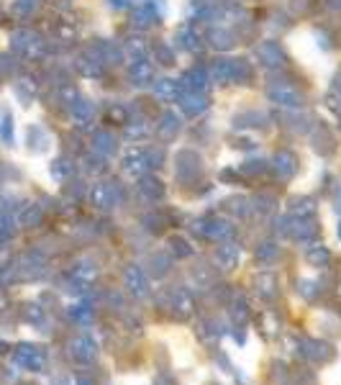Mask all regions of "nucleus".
<instances>
[{
  "mask_svg": "<svg viewBox=\"0 0 341 385\" xmlns=\"http://www.w3.org/2000/svg\"><path fill=\"white\" fill-rule=\"evenodd\" d=\"M16 362L29 367V370H42L44 367V352L39 347H31V344H21L16 350Z\"/></svg>",
  "mask_w": 341,
  "mask_h": 385,
  "instance_id": "nucleus-1",
  "label": "nucleus"
},
{
  "mask_svg": "<svg viewBox=\"0 0 341 385\" xmlns=\"http://www.w3.org/2000/svg\"><path fill=\"white\" fill-rule=\"evenodd\" d=\"M11 42H13V51H18L21 57H31L34 49H39V39L31 31H16Z\"/></svg>",
  "mask_w": 341,
  "mask_h": 385,
  "instance_id": "nucleus-2",
  "label": "nucleus"
},
{
  "mask_svg": "<svg viewBox=\"0 0 341 385\" xmlns=\"http://www.w3.org/2000/svg\"><path fill=\"white\" fill-rule=\"evenodd\" d=\"M95 355H98V350H95L93 339H87V336H80V339H75V342H72V357H75V360H80V362H90V360H95Z\"/></svg>",
  "mask_w": 341,
  "mask_h": 385,
  "instance_id": "nucleus-3",
  "label": "nucleus"
},
{
  "mask_svg": "<svg viewBox=\"0 0 341 385\" xmlns=\"http://www.w3.org/2000/svg\"><path fill=\"white\" fill-rule=\"evenodd\" d=\"M303 347H306V355L316 362H328L334 357V350L326 342H318V339H308V342H303Z\"/></svg>",
  "mask_w": 341,
  "mask_h": 385,
  "instance_id": "nucleus-4",
  "label": "nucleus"
},
{
  "mask_svg": "<svg viewBox=\"0 0 341 385\" xmlns=\"http://www.w3.org/2000/svg\"><path fill=\"white\" fill-rule=\"evenodd\" d=\"M126 286L131 293H136V295H147V278H144V272L139 270V267H131V270L126 272Z\"/></svg>",
  "mask_w": 341,
  "mask_h": 385,
  "instance_id": "nucleus-5",
  "label": "nucleus"
},
{
  "mask_svg": "<svg viewBox=\"0 0 341 385\" xmlns=\"http://www.w3.org/2000/svg\"><path fill=\"white\" fill-rule=\"evenodd\" d=\"M216 259H218L226 270H231L236 264V259H239V250L236 247H231V244H226V247H218V255H216Z\"/></svg>",
  "mask_w": 341,
  "mask_h": 385,
  "instance_id": "nucleus-6",
  "label": "nucleus"
},
{
  "mask_svg": "<svg viewBox=\"0 0 341 385\" xmlns=\"http://www.w3.org/2000/svg\"><path fill=\"white\" fill-rule=\"evenodd\" d=\"M93 203H98L100 208H111V206H113V190L106 188V185H95Z\"/></svg>",
  "mask_w": 341,
  "mask_h": 385,
  "instance_id": "nucleus-7",
  "label": "nucleus"
},
{
  "mask_svg": "<svg viewBox=\"0 0 341 385\" xmlns=\"http://www.w3.org/2000/svg\"><path fill=\"white\" fill-rule=\"evenodd\" d=\"M18 221H21V226H36V224L42 221V211L36 206H26L21 211V219H18Z\"/></svg>",
  "mask_w": 341,
  "mask_h": 385,
  "instance_id": "nucleus-8",
  "label": "nucleus"
},
{
  "mask_svg": "<svg viewBox=\"0 0 341 385\" xmlns=\"http://www.w3.org/2000/svg\"><path fill=\"white\" fill-rule=\"evenodd\" d=\"M272 95H275L278 100H283V106H298V103H300L298 93H295V90H287V87H283V90H278V87H275V90H272Z\"/></svg>",
  "mask_w": 341,
  "mask_h": 385,
  "instance_id": "nucleus-9",
  "label": "nucleus"
},
{
  "mask_svg": "<svg viewBox=\"0 0 341 385\" xmlns=\"http://www.w3.org/2000/svg\"><path fill=\"white\" fill-rule=\"evenodd\" d=\"M182 108H185L187 114H195V111H203V108H206V100L198 98V95H187V98L182 100Z\"/></svg>",
  "mask_w": 341,
  "mask_h": 385,
  "instance_id": "nucleus-10",
  "label": "nucleus"
},
{
  "mask_svg": "<svg viewBox=\"0 0 341 385\" xmlns=\"http://www.w3.org/2000/svg\"><path fill=\"white\" fill-rule=\"evenodd\" d=\"M156 93L162 95V98H172V95L178 93V85H175V82H170V80H162V82L156 85Z\"/></svg>",
  "mask_w": 341,
  "mask_h": 385,
  "instance_id": "nucleus-11",
  "label": "nucleus"
},
{
  "mask_svg": "<svg viewBox=\"0 0 341 385\" xmlns=\"http://www.w3.org/2000/svg\"><path fill=\"white\" fill-rule=\"evenodd\" d=\"M0 131H3V139H6V142H13V121H11V114H3Z\"/></svg>",
  "mask_w": 341,
  "mask_h": 385,
  "instance_id": "nucleus-12",
  "label": "nucleus"
},
{
  "mask_svg": "<svg viewBox=\"0 0 341 385\" xmlns=\"http://www.w3.org/2000/svg\"><path fill=\"white\" fill-rule=\"evenodd\" d=\"M308 257H311V262H326V259H328V252L326 250H313Z\"/></svg>",
  "mask_w": 341,
  "mask_h": 385,
  "instance_id": "nucleus-13",
  "label": "nucleus"
},
{
  "mask_svg": "<svg viewBox=\"0 0 341 385\" xmlns=\"http://www.w3.org/2000/svg\"><path fill=\"white\" fill-rule=\"evenodd\" d=\"M34 6H36V0H18V3H16V8H18L21 13H29Z\"/></svg>",
  "mask_w": 341,
  "mask_h": 385,
  "instance_id": "nucleus-14",
  "label": "nucleus"
},
{
  "mask_svg": "<svg viewBox=\"0 0 341 385\" xmlns=\"http://www.w3.org/2000/svg\"><path fill=\"white\" fill-rule=\"evenodd\" d=\"M339 206H341V195H339Z\"/></svg>",
  "mask_w": 341,
  "mask_h": 385,
  "instance_id": "nucleus-15",
  "label": "nucleus"
},
{
  "mask_svg": "<svg viewBox=\"0 0 341 385\" xmlns=\"http://www.w3.org/2000/svg\"><path fill=\"white\" fill-rule=\"evenodd\" d=\"M339 234H341V228H339Z\"/></svg>",
  "mask_w": 341,
  "mask_h": 385,
  "instance_id": "nucleus-16",
  "label": "nucleus"
}]
</instances>
